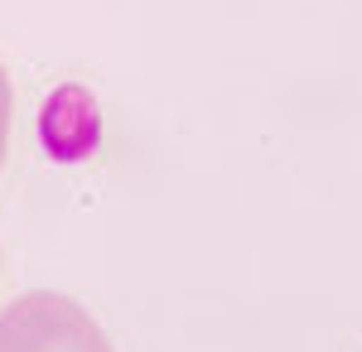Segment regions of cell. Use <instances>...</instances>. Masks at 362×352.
Masks as SVG:
<instances>
[{"label":"cell","mask_w":362,"mask_h":352,"mask_svg":"<svg viewBox=\"0 0 362 352\" xmlns=\"http://www.w3.org/2000/svg\"><path fill=\"white\" fill-rule=\"evenodd\" d=\"M0 352H112V338L78 299L44 290L0 314Z\"/></svg>","instance_id":"obj_1"},{"label":"cell","mask_w":362,"mask_h":352,"mask_svg":"<svg viewBox=\"0 0 362 352\" xmlns=\"http://www.w3.org/2000/svg\"><path fill=\"white\" fill-rule=\"evenodd\" d=\"M10 116H15V97H10V78L0 68V164H5V150H10Z\"/></svg>","instance_id":"obj_2"}]
</instances>
